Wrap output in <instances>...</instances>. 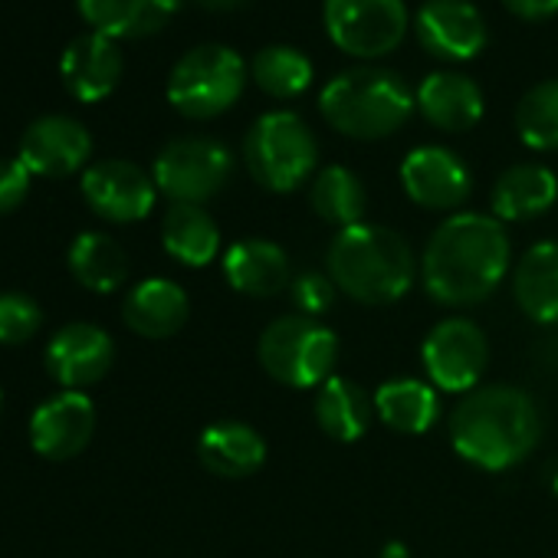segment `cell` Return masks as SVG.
Returning <instances> with one entry per match:
<instances>
[{"label": "cell", "instance_id": "6da1fadb", "mask_svg": "<svg viewBox=\"0 0 558 558\" xmlns=\"http://www.w3.org/2000/svg\"><path fill=\"white\" fill-rule=\"evenodd\" d=\"M509 233L493 214H450L421 256L424 290L440 306H476L489 300L509 272Z\"/></svg>", "mask_w": 558, "mask_h": 558}, {"label": "cell", "instance_id": "7a4b0ae2", "mask_svg": "<svg viewBox=\"0 0 558 558\" xmlns=\"http://www.w3.org/2000/svg\"><path fill=\"white\" fill-rule=\"evenodd\" d=\"M542 437L538 404L515 385L473 388L450 411L453 450L489 473L522 463Z\"/></svg>", "mask_w": 558, "mask_h": 558}, {"label": "cell", "instance_id": "3957f363", "mask_svg": "<svg viewBox=\"0 0 558 558\" xmlns=\"http://www.w3.org/2000/svg\"><path fill=\"white\" fill-rule=\"evenodd\" d=\"M417 269L411 243L398 230L368 220L339 230L326 253V272L339 293L362 306H391L404 300Z\"/></svg>", "mask_w": 558, "mask_h": 558}, {"label": "cell", "instance_id": "277c9868", "mask_svg": "<svg viewBox=\"0 0 558 558\" xmlns=\"http://www.w3.org/2000/svg\"><path fill=\"white\" fill-rule=\"evenodd\" d=\"M414 89L385 66H355L332 76L319 93L323 119L345 138L378 142L414 116Z\"/></svg>", "mask_w": 558, "mask_h": 558}, {"label": "cell", "instance_id": "5b68a950", "mask_svg": "<svg viewBox=\"0 0 558 558\" xmlns=\"http://www.w3.org/2000/svg\"><path fill=\"white\" fill-rule=\"evenodd\" d=\"M243 165L259 187L290 194L316 178L319 142L296 112L276 109L250 125L243 138Z\"/></svg>", "mask_w": 558, "mask_h": 558}, {"label": "cell", "instance_id": "8992f818", "mask_svg": "<svg viewBox=\"0 0 558 558\" xmlns=\"http://www.w3.org/2000/svg\"><path fill=\"white\" fill-rule=\"evenodd\" d=\"M263 372L287 388H323L339 365V336L310 316H279L256 342Z\"/></svg>", "mask_w": 558, "mask_h": 558}, {"label": "cell", "instance_id": "52a82bcc", "mask_svg": "<svg viewBox=\"0 0 558 558\" xmlns=\"http://www.w3.org/2000/svg\"><path fill=\"white\" fill-rule=\"evenodd\" d=\"M246 63L223 44H201L187 50L168 73V102L178 116L204 122L236 106L246 86Z\"/></svg>", "mask_w": 558, "mask_h": 558}, {"label": "cell", "instance_id": "ba28073f", "mask_svg": "<svg viewBox=\"0 0 558 558\" xmlns=\"http://www.w3.org/2000/svg\"><path fill=\"white\" fill-rule=\"evenodd\" d=\"M233 174V155L223 142L187 135L168 142L155 165L151 178L158 194H165L171 204H201L217 197Z\"/></svg>", "mask_w": 558, "mask_h": 558}, {"label": "cell", "instance_id": "9c48e42d", "mask_svg": "<svg viewBox=\"0 0 558 558\" xmlns=\"http://www.w3.org/2000/svg\"><path fill=\"white\" fill-rule=\"evenodd\" d=\"M323 24L342 53L381 60L404 44L411 14L404 0H326Z\"/></svg>", "mask_w": 558, "mask_h": 558}, {"label": "cell", "instance_id": "30bf717a", "mask_svg": "<svg viewBox=\"0 0 558 558\" xmlns=\"http://www.w3.org/2000/svg\"><path fill=\"white\" fill-rule=\"evenodd\" d=\"M421 362H424L427 381L437 391L470 395L489 365L486 332L473 319H463V316L444 319L427 332L421 345Z\"/></svg>", "mask_w": 558, "mask_h": 558}, {"label": "cell", "instance_id": "8fae6325", "mask_svg": "<svg viewBox=\"0 0 558 558\" xmlns=\"http://www.w3.org/2000/svg\"><path fill=\"white\" fill-rule=\"evenodd\" d=\"M411 21L421 50L440 63H466L489 40L486 21L470 0H424Z\"/></svg>", "mask_w": 558, "mask_h": 558}, {"label": "cell", "instance_id": "7c38bea8", "mask_svg": "<svg viewBox=\"0 0 558 558\" xmlns=\"http://www.w3.org/2000/svg\"><path fill=\"white\" fill-rule=\"evenodd\" d=\"M83 197L93 214L109 223L145 220L158 201L155 178L125 158H106L83 171Z\"/></svg>", "mask_w": 558, "mask_h": 558}, {"label": "cell", "instance_id": "4fadbf2b", "mask_svg": "<svg viewBox=\"0 0 558 558\" xmlns=\"http://www.w3.org/2000/svg\"><path fill=\"white\" fill-rule=\"evenodd\" d=\"M47 372L63 391H83L102 381L116 362V342L102 326L70 323L47 342Z\"/></svg>", "mask_w": 558, "mask_h": 558}, {"label": "cell", "instance_id": "5bb4252c", "mask_svg": "<svg viewBox=\"0 0 558 558\" xmlns=\"http://www.w3.org/2000/svg\"><path fill=\"white\" fill-rule=\"evenodd\" d=\"M401 187L424 210H457L470 197L473 178L457 151L421 145L401 161Z\"/></svg>", "mask_w": 558, "mask_h": 558}, {"label": "cell", "instance_id": "9a60e30c", "mask_svg": "<svg viewBox=\"0 0 558 558\" xmlns=\"http://www.w3.org/2000/svg\"><path fill=\"white\" fill-rule=\"evenodd\" d=\"M17 158L40 178H70L89 168L93 135L73 116H44L27 125Z\"/></svg>", "mask_w": 558, "mask_h": 558}, {"label": "cell", "instance_id": "2e32d148", "mask_svg": "<svg viewBox=\"0 0 558 558\" xmlns=\"http://www.w3.org/2000/svg\"><path fill=\"white\" fill-rule=\"evenodd\" d=\"M96 434V404L83 391H60L47 398L31 417V444L47 460L80 457Z\"/></svg>", "mask_w": 558, "mask_h": 558}, {"label": "cell", "instance_id": "e0dca14e", "mask_svg": "<svg viewBox=\"0 0 558 558\" xmlns=\"http://www.w3.org/2000/svg\"><path fill=\"white\" fill-rule=\"evenodd\" d=\"M125 73V57L119 40L106 34H83L76 37L63 57H60V76L63 86L80 99V102H102L109 99Z\"/></svg>", "mask_w": 558, "mask_h": 558}, {"label": "cell", "instance_id": "ac0fdd59", "mask_svg": "<svg viewBox=\"0 0 558 558\" xmlns=\"http://www.w3.org/2000/svg\"><path fill=\"white\" fill-rule=\"evenodd\" d=\"M223 276L236 293L253 300H269L290 290L293 263L279 243L263 236H246L223 253Z\"/></svg>", "mask_w": 558, "mask_h": 558}, {"label": "cell", "instance_id": "d6986e66", "mask_svg": "<svg viewBox=\"0 0 558 558\" xmlns=\"http://www.w3.org/2000/svg\"><path fill=\"white\" fill-rule=\"evenodd\" d=\"M417 99V112L440 132H470L480 119H483V89L476 86V80H470L466 73L457 70H437L430 76H424V83L414 89Z\"/></svg>", "mask_w": 558, "mask_h": 558}, {"label": "cell", "instance_id": "ffe728a7", "mask_svg": "<svg viewBox=\"0 0 558 558\" xmlns=\"http://www.w3.org/2000/svg\"><path fill=\"white\" fill-rule=\"evenodd\" d=\"M122 319L142 339H171L187 326L191 300L174 279L165 276L142 279L138 287L129 290L122 303Z\"/></svg>", "mask_w": 558, "mask_h": 558}, {"label": "cell", "instance_id": "44dd1931", "mask_svg": "<svg viewBox=\"0 0 558 558\" xmlns=\"http://www.w3.org/2000/svg\"><path fill=\"white\" fill-rule=\"evenodd\" d=\"M89 31L112 40H142L165 31L181 0H76Z\"/></svg>", "mask_w": 558, "mask_h": 558}, {"label": "cell", "instance_id": "7402d4cb", "mask_svg": "<svg viewBox=\"0 0 558 558\" xmlns=\"http://www.w3.org/2000/svg\"><path fill=\"white\" fill-rule=\"evenodd\" d=\"M197 457L214 476L243 480L266 463V440L243 421H214L197 437Z\"/></svg>", "mask_w": 558, "mask_h": 558}, {"label": "cell", "instance_id": "603a6c76", "mask_svg": "<svg viewBox=\"0 0 558 558\" xmlns=\"http://www.w3.org/2000/svg\"><path fill=\"white\" fill-rule=\"evenodd\" d=\"M512 296L515 306L542 323H558V240H542L529 246L512 269Z\"/></svg>", "mask_w": 558, "mask_h": 558}, {"label": "cell", "instance_id": "cb8c5ba5", "mask_svg": "<svg viewBox=\"0 0 558 558\" xmlns=\"http://www.w3.org/2000/svg\"><path fill=\"white\" fill-rule=\"evenodd\" d=\"M558 201V178L545 165H512L506 168L489 194L496 220H532L542 217Z\"/></svg>", "mask_w": 558, "mask_h": 558}, {"label": "cell", "instance_id": "d4e9b609", "mask_svg": "<svg viewBox=\"0 0 558 558\" xmlns=\"http://www.w3.org/2000/svg\"><path fill=\"white\" fill-rule=\"evenodd\" d=\"M372 398L378 421L408 437L427 434L440 417V395L430 381L421 378H391L378 385Z\"/></svg>", "mask_w": 558, "mask_h": 558}, {"label": "cell", "instance_id": "484cf974", "mask_svg": "<svg viewBox=\"0 0 558 558\" xmlns=\"http://www.w3.org/2000/svg\"><path fill=\"white\" fill-rule=\"evenodd\" d=\"M70 272L76 276V283L86 287L89 293H116L129 279V253L122 243L102 230H86L73 240L66 253Z\"/></svg>", "mask_w": 558, "mask_h": 558}, {"label": "cell", "instance_id": "4316f807", "mask_svg": "<svg viewBox=\"0 0 558 558\" xmlns=\"http://www.w3.org/2000/svg\"><path fill=\"white\" fill-rule=\"evenodd\" d=\"M316 421L319 427L339 440V444H352L359 440L372 417H375V398L352 378H342V375H332L323 388H316Z\"/></svg>", "mask_w": 558, "mask_h": 558}, {"label": "cell", "instance_id": "83f0119b", "mask_svg": "<svg viewBox=\"0 0 558 558\" xmlns=\"http://www.w3.org/2000/svg\"><path fill=\"white\" fill-rule=\"evenodd\" d=\"M161 243L171 259L201 269L220 253V227L201 204H171L161 220Z\"/></svg>", "mask_w": 558, "mask_h": 558}, {"label": "cell", "instance_id": "f1b7e54d", "mask_svg": "<svg viewBox=\"0 0 558 558\" xmlns=\"http://www.w3.org/2000/svg\"><path fill=\"white\" fill-rule=\"evenodd\" d=\"M310 204L326 223L345 230L365 220L368 191L355 171H349L345 165H329L319 168L316 178L310 181Z\"/></svg>", "mask_w": 558, "mask_h": 558}, {"label": "cell", "instance_id": "f546056e", "mask_svg": "<svg viewBox=\"0 0 558 558\" xmlns=\"http://www.w3.org/2000/svg\"><path fill=\"white\" fill-rule=\"evenodd\" d=\"M250 76H253V83H256L266 96H272V99L283 102V99L303 96V93L313 86L316 66H313V60H310L303 50L276 44V47H266V50H259V53L253 57Z\"/></svg>", "mask_w": 558, "mask_h": 558}, {"label": "cell", "instance_id": "4dcf8cb0", "mask_svg": "<svg viewBox=\"0 0 558 558\" xmlns=\"http://www.w3.org/2000/svg\"><path fill=\"white\" fill-rule=\"evenodd\" d=\"M515 132L535 151H558V80H545L519 99Z\"/></svg>", "mask_w": 558, "mask_h": 558}, {"label": "cell", "instance_id": "1f68e13d", "mask_svg": "<svg viewBox=\"0 0 558 558\" xmlns=\"http://www.w3.org/2000/svg\"><path fill=\"white\" fill-rule=\"evenodd\" d=\"M44 326V310L21 290L0 293V345H27Z\"/></svg>", "mask_w": 558, "mask_h": 558}, {"label": "cell", "instance_id": "d6a6232c", "mask_svg": "<svg viewBox=\"0 0 558 558\" xmlns=\"http://www.w3.org/2000/svg\"><path fill=\"white\" fill-rule=\"evenodd\" d=\"M336 293L339 287L332 283L329 272H296L293 283H290V300L296 306V316H310V319H319L323 313L332 310L336 303Z\"/></svg>", "mask_w": 558, "mask_h": 558}, {"label": "cell", "instance_id": "836d02e7", "mask_svg": "<svg viewBox=\"0 0 558 558\" xmlns=\"http://www.w3.org/2000/svg\"><path fill=\"white\" fill-rule=\"evenodd\" d=\"M31 168L21 158H0V217L14 214L31 194Z\"/></svg>", "mask_w": 558, "mask_h": 558}, {"label": "cell", "instance_id": "e575fe53", "mask_svg": "<svg viewBox=\"0 0 558 558\" xmlns=\"http://www.w3.org/2000/svg\"><path fill=\"white\" fill-rule=\"evenodd\" d=\"M502 8L529 24H542L558 14V0H502Z\"/></svg>", "mask_w": 558, "mask_h": 558}, {"label": "cell", "instance_id": "d590c367", "mask_svg": "<svg viewBox=\"0 0 558 558\" xmlns=\"http://www.w3.org/2000/svg\"><path fill=\"white\" fill-rule=\"evenodd\" d=\"M197 4L207 11H240L243 4H250V0H197Z\"/></svg>", "mask_w": 558, "mask_h": 558}, {"label": "cell", "instance_id": "8d00e7d4", "mask_svg": "<svg viewBox=\"0 0 558 558\" xmlns=\"http://www.w3.org/2000/svg\"><path fill=\"white\" fill-rule=\"evenodd\" d=\"M385 558H408V548L398 545V542H391V545L385 548Z\"/></svg>", "mask_w": 558, "mask_h": 558}, {"label": "cell", "instance_id": "74e56055", "mask_svg": "<svg viewBox=\"0 0 558 558\" xmlns=\"http://www.w3.org/2000/svg\"><path fill=\"white\" fill-rule=\"evenodd\" d=\"M0 411H4V395H0Z\"/></svg>", "mask_w": 558, "mask_h": 558}]
</instances>
